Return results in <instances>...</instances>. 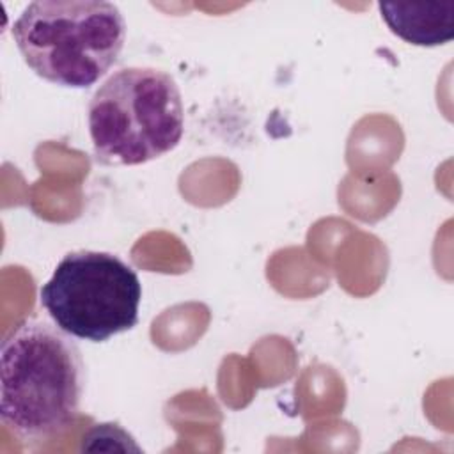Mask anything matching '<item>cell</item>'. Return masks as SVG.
Listing matches in <instances>:
<instances>
[{"mask_svg": "<svg viewBox=\"0 0 454 454\" xmlns=\"http://www.w3.org/2000/svg\"><path fill=\"white\" fill-rule=\"evenodd\" d=\"M85 383L80 348L41 319L18 323L0 346V419L21 440L64 431L78 415Z\"/></svg>", "mask_w": 454, "mask_h": 454, "instance_id": "6da1fadb", "label": "cell"}, {"mask_svg": "<svg viewBox=\"0 0 454 454\" xmlns=\"http://www.w3.org/2000/svg\"><path fill=\"white\" fill-rule=\"evenodd\" d=\"M25 64L43 80L87 89L117 62L126 21L119 7L101 0H37L12 25Z\"/></svg>", "mask_w": 454, "mask_h": 454, "instance_id": "7a4b0ae2", "label": "cell"}, {"mask_svg": "<svg viewBox=\"0 0 454 454\" xmlns=\"http://www.w3.org/2000/svg\"><path fill=\"white\" fill-rule=\"evenodd\" d=\"M87 122L98 163H147L170 153L183 138L181 90L161 69H119L92 94Z\"/></svg>", "mask_w": 454, "mask_h": 454, "instance_id": "3957f363", "label": "cell"}, {"mask_svg": "<svg viewBox=\"0 0 454 454\" xmlns=\"http://www.w3.org/2000/svg\"><path fill=\"white\" fill-rule=\"evenodd\" d=\"M39 296L60 330L103 342L138 323L142 284L137 271L117 255L76 250L60 259Z\"/></svg>", "mask_w": 454, "mask_h": 454, "instance_id": "277c9868", "label": "cell"}, {"mask_svg": "<svg viewBox=\"0 0 454 454\" xmlns=\"http://www.w3.org/2000/svg\"><path fill=\"white\" fill-rule=\"evenodd\" d=\"M380 14L392 34L415 46H438L454 37V0L380 2Z\"/></svg>", "mask_w": 454, "mask_h": 454, "instance_id": "5b68a950", "label": "cell"}]
</instances>
